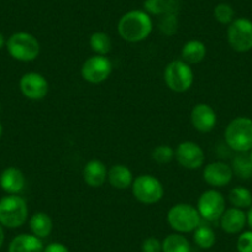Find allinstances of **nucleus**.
<instances>
[{"label": "nucleus", "instance_id": "36", "mask_svg": "<svg viewBox=\"0 0 252 252\" xmlns=\"http://www.w3.org/2000/svg\"><path fill=\"white\" fill-rule=\"evenodd\" d=\"M1 135H3V125L0 123V137H1Z\"/></svg>", "mask_w": 252, "mask_h": 252}, {"label": "nucleus", "instance_id": "22", "mask_svg": "<svg viewBox=\"0 0 252 252\" xmlns=\"http://www.w3.org/2000/svg\"><path fill=\"white\" fill-rule=\"evenodd\" d=\"M190 242L183 234L173 232L162 241V252H190Z\"/></svg>", "mask_w": 252, "mask_h": 252}, {"label": "nucleus", "instance_id": "7", "mask_svg": "<svg viewBox=\"0 0 252 252\" xmlns=\"http://www.w3.org/2000/svg\"><path fill=\"white\" fill-rule=\"evenodd\" d=\"M166 86L176 93H184L194 83V72L183 60H173L167 64L163 73Z\"/></svg>", "mask_w": 252, "mask_h": 252}, {"label": "nucleus", "instance_id": "19", "mask_svg": "<svg viewBox=\"0 0 252 252\" xmlns=\"http://www.w3.org/2000/svg\"><path fill=\"white\" fill-rule=\"evenodd\" d=\"M42 240L32 234H20L9 244L8 252H43Z\"/></svg>", "mask_w": 252, "mask_h": 252}, {"label": "nucleus", "instance_id": "37", "mask_svg": "<svg viewBox=\"0 0 252 252\" xmlns=\"http://www.w3.org/2000/svg\"><path fill=\"white\" fill-rule=\"evenodd\" d=\"M249 156H250V159H251V163H252V149H251V151H250Z\"/></svg>", "mask_w": 252, "mask_h": 252}, {"label": "nucleus", "instance_id": "32", "mask_svg": "<svg viewBox=\"0 0 252 252\" xmlns=\"http://www.w3.org/2000/svg\"><path fill=\"white\" fill-rule=\"evenodd\" d=\"M43 252H69L68 247L61 242H51L47 246H45Z\"/></svg>", "mask_w": 252, "mask_h": 252}, {"label": "nucleus", "instance_id": "10", "mask_svg": "<svg viewBox=\"0 0 252 252\" xmlns=\"http://www.w3.org/2000/svg\"><path fill=\"white\" fill-rule=\"evenodd\" d=\"M227 42L236 52L252 50V21L246 18L235 19L227 28Z\"/></svg>", "mask_w": 252, "mask_h": 252}, {"label": "nucleus", "instance_id": "30", "mask_svg": "<svg viewBox=\"0 0 252 252\" xmlns=\"http://www.w3.org/2000/svg\"><path fill=\"white\" fill-rule=\"evenodd\" d=\"M236 249L239 252H252V230L240 235L237 239Z\"/></svg>", "mask_w": 252, "mask_h": 252}, {"label": "nucleus", "instance_id": "20", "mask_svg": "<svg viewBox=\"0 0 252 252\" xmlns=\"http://www.w3.org/2000/svg\"><path fill=\"white\" fill-rule=\"evenodd\" d=\"M207 56V46L199 40H189L183 45L181 50V60L188 64H198Z\"/></svg>", "mask_w": 252, "mask_h": 252}, {"label": "nucleus", "instance_id": "13", "mask_svg": "<svg viewBox=\"0 0 252 252\" xmlns=\"http://www.w3.org/2000/svg\"><path fill=\"white\" fill-rule=\"evenodd\" d=\"M234 172L230 164L217 161L208 163L203 169V179L213 188H221L232 181Z\"/></svg>", "mask_w": 252, "mask_h": 252}, {"label": "nucleus", "instance_id": "12", "mask_svg": "<svg viewBox=\"0 0 252 252\" xmlns=\"http://www.w3.org/2000/svg\"><path fill=\"white\" fill-rule=\"evenodd\" d=\"M19 88L23 95L30 100H42L48 93V82L37 72H28L19 81Z\"/></svg>", "mask_w": 252, "mask_h": 252}, {"label": "nucleus", "instance_id": "6", "mask_svg": "<svg viewBox=\"0 0 252 252\" xmlns=\"http://www.w3.org/2000/svg\"><path fill=\"white\" fill-rule=\"evenodd\" d=\"M131 192L139 203L152 205L162 200L164 195V187L162 182L152 174H140L132 182Z\"/></svg>", "mask_w": 252, "mask_h": 252}, {"label": "nucleus", "instance_id": "17", "mask_svg": "<svg viewBox=\"0 0 252 252\" xmlns=\"http://www.w3.org/2000/svg\"><path fill=\"white\" fill-rule=\"evenodd\" d=\"M219 222L222 231L230 235H235L244 230L247 222V217L244 210L232 207L225 210L224 214L220 218Z\"/></svg>", "mask_w": 252, "mask_h": 252}, {"label": "nucleus", "instance_id": "34", "mask_svg": "<svg viewBox=\"0 0 252 252\" xmlns=\"http://www.w3.org/2000/svg\"><path fill=\"white\" fill-rule=\"evenodd\" d=\"M4 240H5V234H4V229H3V226H1V225H0V249H1V247H3Z\"/></svg>", "mask_w": 252, "mask_h": 252}, {"label": "nucleus", "instance_id": "15", "mask_svg": "<svg viewBox=\"0 0 252 252\" xmlns=\"http://www.w3.org/2000/svg\"><path fill=\"white\" fill-rule=\"evenodd\" d=\"M26 178L23 171L16 167H8L0 174V187L6 194L16 195L24 190Z\"/></svg>", "mask_w": 252, "mask_h": 252}, {"label": "nucleus", "instance_id": "21", "mask_svg": "<svg viewBox=\"0 0 252 252\" xmlns=\"http://www.w3.org/2000/svg\"><path fill=\"white\" fill-rule=\"evenodd\" d=\"M31 234L38 239H46L51 235L53 229V221L50 215L45 212H37L29 220Z\"/></svg>", "mask_w": 252, "mask_h": 252}, {"label": "nucleus", "instance_id": "1", "mask_svg": "<svg viewBox=\"0 0 252 252\" xmlns=\"http://www.w3.org/2000/svg\"><path fill=\"white\" fill-rule=\"evenodd\" d=\"M154 23L145 10H130L118 21V33L124 41L139 43L146 40L152 32Z\"/></svg>", "mask_w": 252, "mask_h": 252}, {"label": "nucleus", "instance_id": "26", "mask_svg": "<svg viewBox=\"0 0 252 252\" xmlns=\"http://www.w3.org/2000/svg\"><path fill=\"white\" fill-rule=\"evenodd\" d=\"M229 200L234 208L246 209L252 205V194L245 187H235L230 190Z\"/></svg>", "mask_w": 252, "mask_h": 252}, {"label": "nucleus", "instance_id": "3", "mask_svg": "<svg viewBox=\"0 0 252 252\" xmlns=\"http://www.w3.org/2000/svg\"><path fill=\"white\" fill-rule=\"evenodd\" d=\"M167 221L178 234H188L194 231L202 224V218L197 207L189 203H178L168 210Z\"/></svg>", "mask_w": 252, "mask_h": 252}, {"label": "nucleus", "instance_id": "25", "mask_svg": "<svg viewBox=\"0 0 252 252\" xmlns=\"http://www.w3.org/2000/svg\"><path fill=\"white\" fill-rule=\"evenodd\" d=\"M193 240H194L195 245L200 249H212L214 246L215 241H217V236L215 232L209 225L200 224L197 229L193 231Z\"/></svg>", "mask_w": 252, "mask_h": 252}, {"label": "nucleus", "instance_id": "16", "mask_svg": "<svg viewBox=\"0 0 252 252\" xmlns=\"http://www.w3.org/2000/svg\"><path fill=\"white\" fill-rule=\"evenodd\" d=\"M83 181L91 188H100L108 182V168L100 159H91L83 167Z\"/></svg>", "mask_w": 252, "mask_h": 252}, {"label": "nucleus", "instance_id": "29", "mask_svg": "<svg viewBox=\"0 0 252 252\" xmlns=\"http://www.w3.org/2000/svg\"><path fill=\"white\" fill-rule=\"evenodd\" d=\"M144 8L150 16L162 15L168 9V3L167 0H145Z\"/></svg>", "mask_w": 252, "mask_h": 252}, {"label": "nucleus", "instance_id": "11", "mask_svg": "<svg viewBox=\"0 0 252 252\" xmlns=\"http://www.w3.org/2000/svg\"><path fill=\"white\" fill-rule=\"evenodd\" d=\"M174 158L181 167L194 171L204 166L205 154L197 142L183 141L174 150Z\"/></svg>", "mask_w": 252, "mask_h": 252}, {"label": "nucleus", "instance_id": "27", "mask_svg": "<svg viewBox=\"0 0 252 252\" xmlns=\"http://www.w3.org/2000/svg\"><path fill=\"white\" fill-rule=\"evenodd\" d=\"M151 158L158 164H167L174 158V149L169 145H158L152 150Z\"/></svg>", "mask_w": 252, "mask_h": 252}, {"label": "nucleus", "instance_id": "24", "mask_svg": "<svg viewBox=\"0 0 252 252\" xmlns=\"http://www.w3.org/2000/svg\"><path fill=\"white\" fill-rule=\"evenodd\" d=\"M231 168L235 176H237L239 178H252V163L250 156L246 155V152H237V155L232 159Z\"/></svg>", "mask_w": 252, "mask_h": 252}, {"label": "nucleus", "instance_id": "4", "mask_svg": "<svg viewBox=\"0 0 252 252\" xmlns=\"http://www.w3.org/2000/svg\"><path fill=\"white\" fill-rule=\"evenodd\" d=\"M225 142L236 152H249L252 149V120L239 116L229 123L225 129Z\"/></svg>", "mask_w": 252, "mask_h": 252}, {"label": "nucleus", "instance_id": "23", "mask_svg": "<svg viewBox=\"0 0 252 252\" xmlns=\"http://www.w3.org/2000/svg\"><path fill=\"white\" fill-rule=\"evenodd\" d=\"M89 46L94 55L106 56L111 51L113 42L108 33L103 32V31H96V32L92 33L89 37Z\"/></svg>", "mask_w": 252, "mask_h": 252}, {"label": "nucleus", "instance_id": "33", "mask_svg": "<svg viewBox=\"0 0 252 252\" xmlns=\"http://www.w3.org/2000/svg\"><path fill=\"white\" fill-rule=\"evenodd\" d=\"M246 217H247V224H249V226L251 227L252 230V205L249 208V213L246 214Z\"/></svg>", "mask_w": 252, "mask_h": 252}, {"label": "nucleus", "instance_id": "5", "mask_svg": "<svg viewBox=\"0 0 252 252\" xmlns=\"http://www.w3.org/2000/svg\"><path fill=\"white\" fill-rule=\"evenodd\" d=\"M6 50L9 55L20 62H32L40 55V42L30 32L20 31L15 32L6 41Z\"/></svg>", "mask_w": 252, "mask_h": 252}, {"label": "nucleus", "instance_id": "9", "mask_svg": "<svg viewBox=\"0 0 252 252\" xmlns=\"http://www.w3.org/2000/svg\"><path fill=\"white\" fill-rule=\"evenodd\" d=\"M113 63L106 56L93 55L87 58L82 64L81 76L91 84H100L110 77Z\"/></svg>", "mask_w": 252, "mask_h": 252}, {"label": "nucleus", "instance_id": "18", "mask_svg": "<svg viewBox=\"0 0 252 252\" xmlns=\"http://www.w3.org/2000/svg\"><path fill=\"white\" fill-rule=\"evenodd\" d=\"M134 179L131 169L125 164H114L108 169V182L115 189L131 188Z\"/></svg>", "mask_w": 252, "mask_h": 252}, {"label": "nucleus", "instance_id": "8", "mask_svg": "<svg viewBox=\"0 0 252 252\" xmlns=\"http://www.w3.org/2000/svg\"><path fill=\"white\" fill-rule=\"evenodd\" d=\"M197 209L202 220L205 221H219L226 210L225 198L217 189H208L200 194L197 203Z\"/></svg>", "mask_w": 252, "mask_h": 252}, {"label": "nucleus", "instance_id": "14", "mask_svg": "<svg viewBox=\"0 0 252 252\" xmlns=\"http://www.w3.org/2000/svg\"><path fill=\"white\" fill-rule=\"evenodd\" d=\"M217 113L209 104H195L190 111V123L193 127L202 134L213 131L217 125Z\"/></svg>", "mask_w": 252, "mask_h": 252}, {"label": "nucleus", "instance_id": "28", "mask_svg": "<svg viewBox=\"0 0 252 252\" xmlns=\"http://www.w3.org/2000/svg\"><path fill=\"white\" fill-rule=\"evenodd\" d=\"M214 18L222 25H230L235 20V11L229 4L220 3L214 8Z\"/></svg>", "mask_w": 252, "mask_h": 252}, {"label": "nucleus", "instance_id": "35", "mask_svg": "<svg viewBox=\"0 0 252 252\" xmlns=\"http://www.w3.org/2000/svg\"><path fill=\"white\" fill-rule=\"evenodd\" d=\"M5 45H6V41H5V38H4V35L0 32V50H1V48H3Z\"/></svg>", "mask_w": 252, "mask_h": 252}, {"label": "nucleus", "instance_id": "2", "mask_svg": "<svg viewBox=\"0 0 252 252\" xmlns=\"http://www.w3.org/2000/svg\"><path fill=\"white\" fill-rule=\"evenodd\" d=\"M29 217L28 203L19 194L10 195L0 199V225L8 229L21 227Z\"/></svg>", "mask_w": 252, "mask_h": 252}, {"label": "nucleus", "instance_id": "31", "mask_svg": "<svg viewBox=\"0 0 252 252\" xmlns=\"http://www.w3.org/2000/svg\"><path fill=\"white\" fill-rule=\"evenodd\" d=\"M142 252H162V242L156 237H147L141 245Z\"/></svg>", "mask_w": 252, "mask_h": 252}]
</instances>
